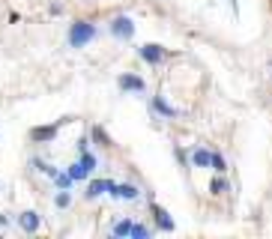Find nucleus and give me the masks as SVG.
<instances>
[{
	"mask_svg": "<svg viewBox=\"0 0 272 239\" xmlns=\"http://www.w3.org/2000/svg\"><path fill=\"white\" fill-rule=\"evenodd\" d=\"M224 188H227V183H224V180H212V183H209V191H212V194H224Z\"/></svg>",
	"mask_w": 272,
	"mask_h": 239,
	"instance_id": "f3484780",
	"label": "nucleus"
},
{
	"mask_svg": "<svg viewBox=\"0 0 272 239\" xmlns=\"http://www.w3.org/2000/svg\"><path fill=\"white\" fill-rule=\"evenodd\" d=\"M212 171H219V173L227 171V165H224V158H221L219 153H212Z\"/></svg>",
	"mask_w": 272,
	"mask_h": 239,
	"instance_id": "6ab92c4d",
	"label": "nucleus"
},
{
	"mask_svg": "<svg viewBox=\"0 0 272 239\" xmlns=\"http://www.w3.org/2000/svg\"><path fill=\"white\" fill-rule=\"evenodd\" d=\"M129 233H132V222H129V218L114 224V236H129Z\"/></svg>",
	"mask_w": 272,
	"mask_h": 239,
	"instance_id": "f8f14e48",
	"label": "nucleus"
},
{
	"mask_svg": "<svg viewBox=\"0 0 272 239\" xmlns=\"http://www.w3.org/2000/svg\"><path fill=\"white\" fill-rule=\"evenodd\" d=\"M111 36H117V39H132L135 36V24H132V18L126 15H117L111 21Z\"/></svg>",
	"mask_w": 272,
	"mask_h": 239,
	"instance_id": "f03ea898",
	"label": "nucleus"
},
{
	"mask_svg": "<svg viewBox=\"0 0 272 239\" xmlns=\"http://www.w3.org/2000/svg\"><path fill=\"white\" fill-rule=\"evenodd\" d=\"M153 215H156V224H159L162 230H173V222L168 218V212H165L162 206H153Z\"/></svg>",
	"mask_w": 272,
	"mask_h": 239,
	"instance_id": "9d476101",
	"label": "nucleus"
},
{
	"mask_svg": "<svg viewBox=\"0 0 272 239\" xmlns=\"http://www.w3.org/2000/svg\"><path fill=\"white\" fill-rule=\"evenodd\" d=\"M90 135H93L96 141H99V147H111V137L105 135V129H99V126H93V132H90Z\"/></svg>",
	"mask_w": 272,
	"mask_h": 239,
	"instance_id": "ddd939ff",
	"label": "nucleus"
},
{
	"mask_svg": "<svg viewBox=\"0 0 272 239\" xmlns=\"http://www.w3.org/2000/svg\"><path fill=\"white\" fill-rule=\"evenodd\" d=\"M111 194H114V197H126V201H135L141 191H138V186H129V183H123V186H114V191H111Z\"/></svg>",
	"mask_w": 272,
	"mask_h": 239,
	"instance_id": "6e6552de",
	"label": "nucleus"
},
{
	"mask_svg": "<svg viewBox=\"0 0 272 239\" xmlns=\"http://www.w3.org/2000/svg\"><path fill=\"white\" fill-rule=\"evenodd\" d=\"M87 173H90V171H87V168H84V165H81V162H78V165H72V168H69V176H72V180H84Z\"/></svg>",
	"mask_w": 272,
	"mask_h": 239,
	"instance_id": "4468645a",
	"label": "nucleus"
},
{
	"mask_svg": "<svg viewBox=\"0 0 272 239\" xmlns=\"http://www.w3.org/2000/svg\"><path fill=\"white\" fill-rule=\"evenodd\" d=\"M96 39V27L90 24V21H72V27H69V45L72 48H84L87 42H93Z\"/></svg>",
	"mask_w": 272,
	"mask_h": 239,
	"instance_id": "f257e3e1",
	"label": "nucleus"
},
{
	"mask_svg": "<svg viewBox=\"0 0 272 239\" xmlns=\"http://www.w3.org/2000/svg\"><path fill=\"white\" fill-rule=\"evenodd\" d=\"M117 84L123 93H144V78H138V75H120L117 78Z\"/></svg>",
	"mask_w": 272,
	"mask_h": 239,
	"instance_id": "423d86ee",
	"label": "nucleus"
},
{
	"mask_svg": "<svg viewBox=\"0 0 272 239\" xmlns=\"http://www.w3.org/2000/svg\"><path fill=\"white\" fill-rule=\"evenodd\" d=\"M153 108L159 111V114H165V117H177V111H173V108H170L162 96H156V99H153Z\"/></svg>",
	"mask_w": 272,
	"mask_h": 239,
	"instance_id": "9b49d317",
	"label": "nucleus"
},
{
	"mask_svg": "<svg viewBox=\"0 0 272 239\" xmlns=\"http://www.w3.org/2000/svg\"><path fill=\"white\" fill-rule=\"evenodd\" d=\"M138 54H141V57H144V60H147V63H162V60H165V48H162V45H153V42H150V45H141V48H138Z\"/></svg>",
	"mask_w": 272,
	"mask_h": 239,
	"instance_id": "39448f33",
	"label": "nucleus"
},
{
	"mask_svg": "<svg viewBox=\"0 0 272 239\" xmlns=\"http://www.w3.org/2000/svg\"><path fill=\"white\" fill-rule=\"evenodd\" d=\"M191 162H195L198 168H209V165H212V153H209V150H195V153H191Z\"/></svg>",
	"mask_w": 272,
	"mask_h": 239,
	"instance_id": "1a4fd4ad",
	"label": "nucleus"
},
{
	"mask_svg": "<svg viewBox=\"0 0 272 239\" xmlns=\"http://www.w3.org/2000/svg\"><path fill=\"white\" fill-rule=\"evenodd\" d=\"M57 132H60L57 123H54V126H36V129H30V141H33V144H48V141L57 137Z\"/></svg>",
	"mask_w": 272,
	"mask_h": 239,
	"instance_id": "7ed1b4c3",
	"label": "nucleus"
},
{
	"mask_svg": "<svg viewBox=\"0 0 272 239\" xmlns=\"http://www.w3.org/2000/svg\"><path fill=\"white\" fill-rule=\"evenodd\" d=\"M114 186H117L114 180H93V183L87 186L84 197H87V201H93V197H99V194H105V191L111 194V191H114Z\"/></svg>",
	"mask_w": 272,
	"mask_h": 239,
	"instance_id": "20e7f679",
	"label": "nucleus"
},
{
	"mask_svg": "<svg viewBox=\"0 0 272 239\" xmlns=\"http://www.w3.org/2000/svg\"><path fill=\"white\" fill-rule=\"evenodd\" d=\"M18 224H21L24 233H36V230H39V212H33V209L21 212V215H18Z\"/></svg>",
	"mask_w": 272,
	"mask_h": 239,
	"instance_id": "0eeeda50",
	"label": "nucleus"
},
{
	"mask_svg": "<svg viewBox=\"0 0 272 239\" xmlns=\"http://www.w3.org/2000/svg\"><path fill=\"white\" fill-rule=\"evenodd\" d=\"M129 236H135V239H147L150 236V227H144V224H132V233Z\"/></svg>",
	"mask_w": 272,
	"mask_h": 239,
	"instance_id": "2eb2a0df",
	"label": "nucleus"
},
{
	"mask_svg": "<svg viewBox=\"0 0 272 239\" xmlns=\"http://www.w3.org/2000/svg\"><path fill=\"white\" fill-rule=\"evenodd\" d=\"M81 165H84V168H87V171H90V173L96 171V158H93V155L87 153V150H84V153H81Z\"/></svg>",
	"mask_w": 272,
	"mask_h": 239,
	"instance_id": "dca6fc26",
	"label": "nucleus"
},
{
	"mask_svg": "<svg viewBox=\"0 0 272 239\" xmlns=\"http://www.w3.org/2000/svg\"><path fill=\"white\" fill-rule=\"evenodd\" d=\"M54 180H57V186H60V188H69V186H72V176H69V173H57Z\"/></svg>",
	"mask_w": 272,
	"mask_h": 239,
	"instance_id": "aec40b11",
	"label": "nucleus"
},
{
	"mask_svg": "<svg viewBox=\"0 0 272 239\" xmlns=\"http://www.w3.org/2000/svg\"><path fill=\"white\" fill-rule=\"evenodd\" d=\"M54 204L60 206V209H66V206L72 204V197H69V191H60V194H57V197H54Z\"/></svg>",
	"mask_w": 272,
	"mask_h": 239,
	"instance_id": "a211bd4d",
	"label": "nucleus"
}]
</instances>
